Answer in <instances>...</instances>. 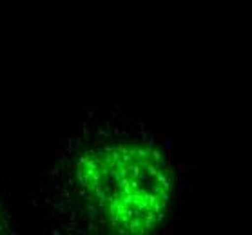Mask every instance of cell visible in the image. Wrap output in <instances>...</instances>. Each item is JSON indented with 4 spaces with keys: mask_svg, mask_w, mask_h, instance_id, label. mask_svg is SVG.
Instances as JSON below:
<instances>
[{
    "mask_svg": "<svg viewBox=\"0 0 252 235\" xmlns=\"http://www.w3.org/2000/svg\"><path fill=\"white\" fill-rule=\"evenodd\" d=\"M63 161V201L89 230L143 234L160 226L171 210V163L143 131L98 129Z\"/></svg>",
    "mask_w": 252,
    "mask_h": 235,
    "instance_id": "1",
    "label": "cell"
}]
</instances>
